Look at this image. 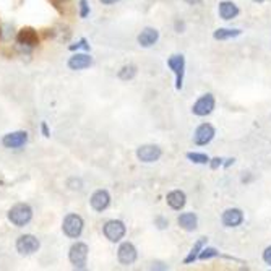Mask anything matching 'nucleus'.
<instances>
[{"label": "nucleus", "mask_w": 271, "mask_h": 271, "mask_svg": "<svg viewBox=\"0 0 271 271\" xmlns=\"http://www.w3.org/2000/svg\"><path fill=\"white\" fill-rule=\"evenodd\" d=\"M31 218H33V210H31V206L26 203H17L15 206H12L9 211V219L17 228L26 226L31 221Z\"/></svg>", "instance_id": "1"}, {"label": "nucleus", "mask_w": 271, "mask_h": 271, "mask_svg": "<svg viewBox=\"0 0 271 271\" xmlns=\"http://www.w3.org/2000/svg\"><path fill=\"white\" fill-rule=\"evenodd\" d=\"M88 245L83 242H76L70 247V253H68V258H70L72 265L76 269H84L86 268V260H88Z\"/></svg>", "instance_id": "2"}, {"label": "nucleus", "mask_w": 271, "mask_h": 271, "mask_svg": "<svg viewBox=\"0 0 271 271\" xmlns=\"http://www.w3.org/2000/svg\"><path fill=\"white\" fill-rule=\"evenodd\" d=\"M62 229H64L65 236L70 239H78L83 232V219L78 214H68L65 216L64 224H62Z\"/></svg>", "instance_id": "3"}, {"label": "nucleus", "mask_w": 271, "mask_h": 271, "mask_svg": "<svg viewBox=\"0 0 271 271\" xmlns=\"http://www.w3.org/2000/svg\"><path fill=\"white\" fill-rule=\"evenodd\" d=\"M167 67L175 73V88L182 89L184 86V73H185V59L184 56H171L167 59Z\"/></svg>", "instance_id": "4"}, {"label": "nucleus", "mask_w": 271, "mask_h": 271, "mask_svg": "<svg viewBox=\"0 0 271 271\" xmlns=\"http://www.w3.org/2000/svg\"><path fill=\"white\" fill-rule=\"evenodd\" d=\"M104 236L106 239H109L111 242H119L120 239L125 236L127 232V228L125 224L122 221H117V219H112V221H107L104 224Z\"/></svg>", "instance_id": "5"}, {"label": "nucleus", "mask_w": 271, "mask_h": 271, "mask_svg": "<svg viewBox=\"0 0 271 271\" xmlns=\"http://www.w3.org/2000/svg\"><path fill=\"white\" fill-rule=\"evenodd\" d=\"M214 98L213 95H203L192 107V112L198 115V117H205V115L211 114L214 109Z\"/></svg>", "instance_id": "6"}, {"label": "nucleus", "mask_w": 271, "mask_h": 271, "mask_svg": "<svg viewBox=\"0 0 271 271\" xmlns=\"http://www.w3.org/2000/svg\"><path fill=\"white\" fill-rule=\"evenodd\" d=\"M37 249H39V241H37L34 236L25 234V236L18 237V241H17V250H18L21 255H31V253L37 252Z\"/></svg>", "instance_id": "7"}, {"label": "nucleus", "mask_w": 271, "mask_h": 271, "mask_svg": "<svg viewBox=\"0 0 271 271\" xmlns=\"http://www.w3.org/2000/svg\"><path fill=\"white\" fill-rule=\"evenodd\" d=\"M214 127L211 123H201V125L195 130V135H193V142L198 146H205L210 143L214 138Z\"/></svg>", "instance_id": "8"}, {"label": "nucleus", "mask_w": 271, "mask_h": 271, "mask_svg": "<svg viewBox=\"0 0 271 271\" xmlns=\"http://www.w3.org/2000/svg\"><path fill=\"white\" fill-rule=\"evenodd\" d=\"M161 148L156 145H143L137 150V158L142 162H154L161 158Z\"/></svg>", "instance_id": "9"}, {"label": "nucleus", "mask_w": 271, "mask_h": 271, "mask_svg": "<svg viewBox=\"0 0 271 271\" xmlns=\"http://www.w3.org/2000/svg\"><path fill=\"white\" fill-rule=\"evenodd\" d=\"M28 142V133L23 130H18V131H12V133H7L4 137V146L5 148H10V150H15V148H21V146H25Z\"/></svg>", "instance_id": "10"}, {"label": "nucleus", "mask_w": 271, "mask_h": 271, "mask_svg": "<svg viewBox=\"0 0 271 271\" xmlns=\"http://www.w3.org/2000/svg\"><path fill=\"white\" fill-rule=\"evenodd\" d=\"M137 255L138 253H137L135 245L130 242H123L117 250V258L122 265H131V263H135Z\"/></svg>", "instance_id": "11"}, {"label": "nucleus", "mask_w": 271, "mask_h": 271, "mask_svg": "<svg viewBox=\"0 0 271 271\" xmlns=\"http://www.w3.org/2000/svg\"><path fill=\"white\" fill-rule=\"evenodd\" d=\"M17 41L20 44H23V46H29V48H34V46L39 44V36H37L34 28L26 26V28H21L18 31Z\"/></svg>", "instance_id": "12"}, {"label": "nucleus", "mask_w": 271, "mask_h": 271, "mask_svg": "<svg viewBox=\"0 0 271 271\" xmlns=\"http://www.w3.org/2000/svg\"><path fill=\"white\" fill-rule=\"evenodd\" d=\"M244 221V213L239 208H229L222 213V224L226 228H237Z\"/></svg>", "instance_id": "13"}, {"label": "nucleus", "mask_w": 271, "mask_h": 271, "mask_svg": "<svg viewBox=\"0 0 271 271\" xmlns=\"http://www.w3.org/2000/svg\"><path fill=\"white\" fill-rule=\"evenodd\" d=\"M91 206L95 211H104L111 203V195L107 190H96L91 197Z\"/></svg>", "instance_id": "14"}, {"label": "nucleus", "mask_w": 271, "mask_h": 271, "mask_svg": "<svg viewBox=\"0 0 271 271\" xmlns=\"http://www.w3.org/2000/svg\"><path fill=\"white\" fill-rule=\"evenodd\" d=\"M159 39V33L158 29L154 28H145L140 34H138V44L143 46V48H151V46L156 44Z\"/></svg>", "instance_id": "15"}, {"label": "nucleus", "mask_w": 271, "mask_h": 271, "mask_svg": "<svg viewBox=\"0 0 271 271\" xmlns=\"http://www.w3.org/2000/svg\"><path fill=\"white\" fill-rule=\"evenodd\" d=\"M91 64H93V59L88 54H75V56L68 60L70 70H83V68H88Z\"/></svg>", "instance_id": "16"}, {"label": "nucleus", "mask_w": 271, "mask_h": 271, "mask_svg": "<svg viewBox=\"0 0 271 271\" xmlns=\"http://www.w3.org/2000/svg\"><path fill=\"white\" fill-rule=\"evenodd\" d=\"M187 203V197H185V193L180 192V190H174L167 195V205L172 208V210H182Z\"/></svg>", "instance_id": "17"}, {"label": "nucleus", "mask_w": 271, "mask_h": 271, "mask_svg": "<svg viewBox=\"0 0 271 271\" xmlns=\"http://www.w3.org/2000/svg\"><path fill=\"white\" fill-rule=\"evenodd\" d=\"M179 226L185 231H195L197 229V224H198V218L195 213H182L179 216Z\"/></svg>", "instance_id": "18"}, {"label": "nucleus", "mask_w": 271, "mask_h": 271, "mask_svg": "<svg viewBox=\"0 0 271 271\" xmlns=\"http://www.w3.org/2000/svg\"><path fill=\"white\" fill-rule=\"evenodd\" d=\"M239 15V7L232 2H222L219 4V17L222 20H232Z\"/></svg>", "instance_id": "19"}, {"label": "nucleus", "mask_w": 271, "mask_h": 271, "mask_svg": "<svg viewBox=\"0 0 271 271\" xmlns=\"http://www.w3.org/2000/svg\"><path fill=\"white\" fill-rule=\"evenodd\" d=\"M242 31L241 29H232V28H219L214 31V39L218 41H226V39H232V37L241 36Z\"/></svg>", "instance_id": "20"}, {"label": "nucleus", "mask_w": 271, "mask_h": 271, "mask_svg": "<svg viewBox=\"0 0 271 271\" xmlns=\"http://www.w3.org/2000/svg\"><path fill=\"white\" fill-rule=\"evenodd\" d=\"M205 244H206V237H201V239H198L197 241V244L193 245V249L190 250V253L187 255V258L184 260V263H192V261H195L197 258H198V255H200V252L203 250V247H205Z\"/></svg>", "instance_id": "21"}, {"label": "nucleus", "mask_w": 271, "mask_h": 271, "mask_svg": "<svg viewBox=\"0 0 271 271\" xmlns=\"http://www.w3.org/2000/svg\"><path fill=\"white\" fill-rule=\"evenodd\" d=\"M137 75V67L135 65H125L122 68V70L119 72V78L127 81V80H131L133 76Z\"/></svg>", "instance_id": "22"}, {"label": "nucleus", "mask_w": 271, "mask_h": 271, "mask_svg": "<svg viewBox=\"0 0 271 271\" xmlns=\"http://www.w3.org/2000/svg\"><path fill=\"white\" fill-rule=\"evenodd\" d=\"M187 158L192 162H197V164H208V162H210V158H208L205 153H189Z\"/></svg>", "instance_id": "23"}, {"label": "nucleus", "mask_w": 271, "mask_h": 271, "mask_svg": "<svg viewBox=\"0 0 271 271\" xmlns=\"http://www.w3.org/2000/svg\"><path fill=\"white\" fill-rule=\"evenodd\" d=\"M218 255H219V252L216 250V249H203V250L200 252L198 258L200 260H210L213 257H218Z\"/></svg>", "instance_id": "24"}, {"label": "nucleus", "mask_w": 271, "mask_h": 271, "mask_svg": "<svg viewBox=\"0 0 271 271\" xmlns=\"http://www.w3.org/2000/svg\"><path fill=\"white\" fill-rule=\"evenodd\" d=\"M80 17L81 18H86L88 17V13H89V5L86 0H80Z\"/></svg>", "instance_id": "25"}, {"label": "nucleus", "mask_w": 271, "mask_h": 271, "mask_svg": "<svg viewBox=\"0 0 271 271\" xmlns=\"http://www.w3.org/2000/svg\"><path fill=\"white\" fill-rule=\"evenodd\" d=\"M80 48H83V49H89V44H86V39H81L78 44H76V46H70V49L72 51H75V49H80Z\"/></svg>", "instance_id": "26"}, {"label": "nucleus", "mask_w": 271, "mask_h": 271, "mask_svg": "<svg viewBox=\"0 0 271 271\" xmlns=\"http://www.w3.org/2000/svg\"><path fill=\"white\" fill-rule=\"evenodd\" d=\"M263 260H265L266 265L271 266V245L268 247V249H266L265 252H263Z\"/></svg>", "instance_id": "27"}, {"label": "nucleus", "mask_w": 271, "mask_h": 271, "mask_svg": "<svg viewBox=\"0 0 271 271\" xmlns=\"http://www.w3.org/2000/svg\"><path fill=\"white\" fill-rule=\"evenodd\" d=\"M221 164H222V159H219V158H214V159H213V162H211V167H213V169H216V167L221 166Z\"/></svg>", "instance_id": "28"}, {"label": "nucleus", "mask_w": 271, "mask_h": 271, "mask_svg": "<svg viewBox=\"0 0 271 271\" xmlns=\"http://www.w3.org/2000/svg\"><path fill=\"white\" fill-rule=\"evenodd\" d=\"M41 128H42V133H44V137H51V133H49V128H48V125H46V122H42Z\"/></svg>", "instance_id": "29"}, {"label": "nucleus", "mask_w": 271, "mask_h": 271, "mask_svg": "<svg viewBox=\"0 0 271 271\" xmlns=\"http://www.w3.org/2000/svg\"><path fill=\"white\" fill-rule=\"evenodd\" d=\"M104 5H112V4H115V2H119V0H101Z\"/></svg>", "instance_id": "30"}, {"label": "nucleus", "mask_w": 271, "mask_h": 271, "mask_svg": "<svg viewBox=\"0 0 271 271\" xmlns=\"http://www.w3.org/2000/svg\"><path fill=\"white\" fill-rule=\"evenodd\" d=\"M187 4H190V5H197V4H200L201 0H185Z\"/></svg>", "instance_id": "31"}, {"label": "nucleus", "mask_w": 271, "mask_h": 271, "mask_svg": "<svg viewBox=\"0 0 271 271\" xmlns=\"http://www.w3.org/2000/svg\"><path fill=\"white\" fill-rule=\"evenodd\" d=\"M253 2H257V4H261V2H266V0H253Z\"/></svg>", "instance_id": "32"}]
</instances>
